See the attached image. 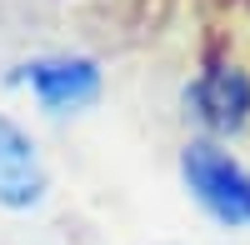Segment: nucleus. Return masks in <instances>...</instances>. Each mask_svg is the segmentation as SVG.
Listing matches in <instances>:
<instances>
[{
    "instance_id": "obj_2",
    "label": "nucleus",
    "mask_w": 250,
    "mask_h": 245,
    "mask_svg": "<svg viewBox=\"0 0 250 245\" xmlns=\"http://www.w3.org/2000/svg\"><path fill=\"white\" fill-rule=\"evenodd\" d=\"M185 120L205 140H235L250 130V65L235 55H210L180 90Z\"/></svg>"
},
{
    "instance_id": "obj_3",
    "label": "nucleus",
    "mask_w": 250,
    "mask_h": 245,
    "mask_svg": "<svg viewBox=\"0 0 250 245\" xmlns=\"http://www.w3.org/2000/svg\"><path fill=\"white\" fill-rule=\"evenodd\" d=\"M10 85L30 90V100L45 115H75L90 110L100 90H105V70L95 55H75V50H50V55H30L10 70Z\"/></svg>"
},
{
    "instance_id": "obj_4",
    "label": "nucleus",
    "mask_w": 250,
    "mask_h": 245,
    "mask_svg": "<svg viewBox=\"0 0 250 245\" xmlns=\"http://www.w3.org/2000/svg\"><path fill=\"white\" fill-rule=\"evenodd\" d=\"M50 190V170L40 160L35 135L15 115L0 110V210H35Z\"/></svg>"
},
{
    "instance_id": "obj_1",
    "label": "nucleus",
    "mask_w": 250,
    "mask_h": 245,
    "mask_svg": "<svg viewBox=\"0 0 250 245\" xmlns=\"http://www.w3.org/2000/svg\"><path fill=\"white\" fill-rule=\"evenodd\" d=\"M180 185L190 200L225 230L250 225V165L225 145V140L190 135L180 145Z\"/></svg>"
}]
</instances>
